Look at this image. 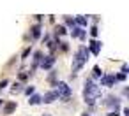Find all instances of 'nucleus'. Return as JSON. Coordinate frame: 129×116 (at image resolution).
<instances>
[{"label": "nucleus", "mask_w": 129, "mask_h": 116, "mask_svg": "<svg viewBox=\"0 0 129 116\" xmlns=\"http://www.w3.org/2000/svg\"><path fill=\"white\" fill-rule=\"evenodd\" d=\"M115 79H118V81H124V79H125V74H122V72H120V74H117V77H115Z\"/></svg>", "instance_id": "obj_23"}, {"label": "nucleus", "mask_w": 129, "mask_h": 116, "mask_svg": "<svg viewBox=\"0 0 129 116\" xmlns=\"http://www.w3.org/2000/svg\"><path fill=\"white\" fill-rule=\"evenodd\" d=\"M106 104L111 105V107H115V111H117V107H118V98H117V97H108Z\"/></svg>", "instance_id": "obj_12"}, {"label": "nucleus", "mask_w": 129, "mask_h": 116, "mask_svg": "<svg viewBox=\"0 0 129 116\" xmlns=\"http://www.w3.org/2000/svg\"><path fill=\"white\" fill-rule=\"evenodd\" d=\"M87 60H88V49L85 46H80L76 55H74V58H73V74L80 72V69L87 63Z\"/></svg>", "instance_id": "obj_2"}, {"label": "nucleus", "mask_w": 129, "mask_h": 116, "mask_svg": "<svg viewBox=\"0 0 129 116\" xmlns=\"http://www.w3.org/2000/svg\"><path fill=\"white\" fill-rule=\"evenodd\" d=\"M55 86H57V98H60V100H64V102H69V98H71V88L66 84V83H55Z\"/></svg>", "instance_id": "obj_3"}, {"label": "nucleus", "mask_w": 129, "mask_h": 116, "mask_svg": "<svg viewBox=\"0 0 129 116\" xmlns=\"http://www.w3.org/2000/svg\"><path fill=\"white\" fill-rule=\"evenodd\" d=\"M16 111V102H7L4 105V114H13Z\"/></svg>", "instance_id": "obj_8"}, {"label": "nucleus", "mask_w": 129, "mask_h": 116, "mask_svg": "<svg viewBox=\"0 0 129 116\" xmlns=\"http://www.w3.org/2000/svg\"><path fill=\"white\" fill-rule=\"evenodd\" d=\"M30 30H32V37H34V39H39V37H41V25H39V23L34 25V27H30Z\"/></svg>", "instance_id": "obj_10"}, {"label": "nucleus", "mask_w": 129, "mask_h": 116, "mask_svg": "<svg viewBox=\"0 0 129 116\" xmlns=\"http://www.w3.org/2000/svg\"><path fill=\"white\" fill-rule=\"evenodd\" d=\"M44 116H50V114H44Z\"/></svg>", "instance_id": "obj_27"}, {"label": "nucleus", "mask_w": 129, "mask_h": 116, "mask_svg": "<svg viewBox=\"0 0 129 116\" xmlns=\"http://www.w3.org/2000/svg\"><path fill=\"white\" fill-rule=\"evenodd\" d=\"M7 83H9V81H7V79H4V81H2V83H0V88H4V86H6V84H7Z\"/></svg>", "instance_id": "obj_26"}, {"label": "nucleus", "mask_w": 129, "mask_h": 116, "mask_svg": "<svg viewBox=\"0 0 129 116\" xmlns=\"http://www.w3.org/2000/svg\"><path fill=\"white\" fill-rule=\"evenodd\" d=\"M34 91H36V88H34V86H28V88L25 90V93H27V95H32Z\"/></svg>", "instance_id": "obj_20"}, {"label": "nucleus", "mask_w": 129, "mask_h": 116, "mask_svg": "<svg viewBox=\"0 0 129 116\" xmlns=\"http://www.w3.org/2000/svg\"><path fill=\"white\" fill-rule=\"evenodd\" d=\"M64 20H66V23H67V25H69V27H71V28H73V27H74V20H71V18H69V16H64Z\"/></svg>", "instance_id": "obj_17"}, {"label": "nucleus", "mask_w": 129, "mask_h": 116, "mask_svg": "<svg viewBox=\"0 0 129 116\" xmlns=\"http://www.w3.org/2000/svg\"><path fill=\"white\" fill-rule=\"evenodd\" d=\"M55 77H57V72H55V70H53V72H51V74H50V77H48V81H50V83H53V84H55Z\"/></svg>", "instance_id": "obj_18"}, {"label": "nucleus", "mask_w": 129, "mask_h": 116, "mask_svg": "<svg viewBox=\"0 0 129 116\" xmlns=\"http://www.w3.org/2000/svg\"><path fill=\"white\" fill-rule=\"evenodd\" d=\"M0 104H2V100H0Z\"/></svg>", "instance_id": "obj_28"}, {"label": "nucleus", "mask_w": 129, "mask_h": 116, "mask_svg": "<svg viewBox=\"0 0 129 116\" xmlns=\"http://www.w3.org/2000/svg\"><path fill=\"white\" fill-rule=\"evenodd\" d=\"M92 72H94V77H103V70H101V67H99V65H95Z\"/></svg>", "instance_id": "obj_14"}, {"label": "nucleus", "mask_w": 129, "mask_h": 116, "mask_svg": "<svg viewBox=\"0 0 129 116\" xmlns=\"http://www.w3.org/2000/svg\"><path fill=\"white\" fill-rule=\"evenodd\" d=\"M27 77H28V72H21V74H20V79H21V81H25Z\"/></svg>", "instance_id": "obj_22"}, {"label": "nucleus", "mask_w": 129, "mask_h": 116, "mask_svg": "<svg viewBox=\"0 0 129 116\" xmlns=\"http://www.w3.org/2000/svg\"><path fill=\"white\" fill-rule=\"evenodd\" d=\"M87 18L85 16H76V20H74V25H78L80 28H83V27H87Z\"/></svg>", "instance_id": "obj_9"}, {"label": "nucleus", "mask_w": 129, "mask_h": 116, "mask_svg": "<svg viewBox=\"0 0 129 116\" xmlns=\"http://www.w3.org/2000/svg\"><path fill=\"white\" fill-rule=\"evenodd\" d=\"M28 104H32V105L41 104V95H32V97H30V100H28Z\"/></svg>", "instance_id": "obj_13"}, {"label": "nucleus", "mask_w": 129, "mask_h": 116, "mask_svg": "<svg viewBox=\"0 0 129 116\" xmlns=\"http://www.w3.org/2000/svg\"><path fill=\"white\" fill-rule=\"evenodd\" d=\"M122 74H125V76H127V65H125V63L122 65Z\"/></svg>", "instance_id": "obj_24"}, {"label": "nucleus", "mask_w": 129, "mask_h": 116, "mask_svg": "<svg viewBox=\"0 0 129 116\" xmlns=\"http://www.w3.org/2000/svg\"><path fill=\"white\" fill-rule=\"evenodd\" d=\"M55 63V56L53 55H50V56H44L43 60H41V69H44V70H48V69H51V65Z\"/></svg>", "instance_id": "obj_4"}, {"label": "nucleus", "mask_w": 129, "mask_h": 116, "mask_svg": "<svg viewBox=\"0 0 129 116\" xmlns=\"http://www.w3.org/2000/svg\"><path fill=\"white\" fill-rule=\"evenodd\" d=\"M97 32H99L97 27H92V28H90V35H92V37H97Z\"/></svg>", "instance_id": "obj_19"}, {"label": "nucleus", "mask_w": 129, "mask_h": 116, "mask_svg": "<svg viewBox=\"0 0 129 116\" xmlns=\"http://www.w3.org/2000/svg\"><path fill=\"white\" fill-rule=\"evenodd\" d=\"M113 84H115V76L106 74L101 77V86H113Z\"/></svg>", "instance_id": "obj_7"}, {"label": "nucleus", "mask_w": 129, "mask_h": 116, "mask_svg": "<svg viewBox=\"0 0 129 116\" xmlns=\"http://www.w3.org/2000/svg\"><path fill=\"white\" fill-rule=\"evenodd\" d=\"M28 55H30V48H27V49H25V51H23V56H21V58H23V60H25V58H27V56H28Z\"/></svg>", "instance_id": "obj_21"}, {"label": "nucleus", "mask_w": 129, "mask_h": 116, "mask_svg": "<svg viewBox=\"0 0 129 116\" xmlns=\"http://www.w3.org/2000/svg\"><path fill=\"white\" fill-rule=\"evenodd\" d=\"M21 86H23V84H21V83H14V86H13V88H11V91H13V93H20V91H21V90H23V88H21Z\"/></svg>", "instance_id": "obj_15"}, {"label": "nucleus", "mask_w": 129, "mask_h": 116, "mask_svg": "<svg viewBox=\"0 0 129 116\" xmlns=\"http://www.w3.org/2000/svg\"><path fill=\"white\" fill-rule=\"evenodd\" d=\"M53 100H57V91L53 90V91H46L43 97H41V102H44V104H51Z\"/></svg>", "instance_id": "obj_6"}, {"label": "nucleus", "mask_w": 129, "mask_h": 116, "mask_svg": "<svg viewBox=\"0 0 129 116\" xmlns=\"http://www.w3.org/2000/svg\"><path fill=\"white\" fill-rule=\"evenodd\" d=\"M88 53H92V55H99L101 53V42L99 41H95V39H92L90 41V48H88Z\"/></svg>", "instance_id": "obj_5"}, {"label": "nucleus", "mask_w": 129, "mask_h": 116, "mask_svg": "<svg viewBox=\"0 0 129 116\" xmlns=\"http://www.w3.org/2000/svg\"><path fill=\"white\" fill-rule=\"evenodd\" d=\"M55 30H57V34H60V35H64V34H66V32H67V30H66V27H64V25H58V27H57V28H55Z\"/></svg>", "instance_id": "obj_16"}, {"label": "nucleus", "mask_w": 129, "mask_h": 116, "mask_svg": "<svg viewBox=\"0 0 129 116\" xmlns=\"http://www.w3.org/2000/svg\"><path fill=\"white\" fill-rule=\"evenodd\" d=\"M41 60H43V53H41V51H36V53H34V67H32V69H37L39 63H41Z\"/></svg>", "instance_id": "obj_11"}, {"label": "nucleus", "mask_w": 129, "mask_h": 116, "mask_svg": "<svg viewBox=\"0 0 129 116\" xmlns=\"http://www.w3.org/2000/svg\"><path fill=\"white\" fill-rule=\"evenodd\" d=\"M99 97H101V88H99V84H95L94 79L88 77V79L85 81V88H83V98H85V102H87L88 105H92V104H95V100H97Z\"/></svg>", "instance_id": "obj_1"}, {"label": "nucleus", "mask_w": 129, "mask_h": 116, "mask_svg": "<svg viewBox=\"0 0 129 116\" xmlns=\"http://www.w3.org/2000/svg\"><path fill=\"white\" fill-rule=\"evenodd\" d=\"M108 116H118V111H110Z\"/></svg>", "instance_id": "obj_25"}]
</instances>
